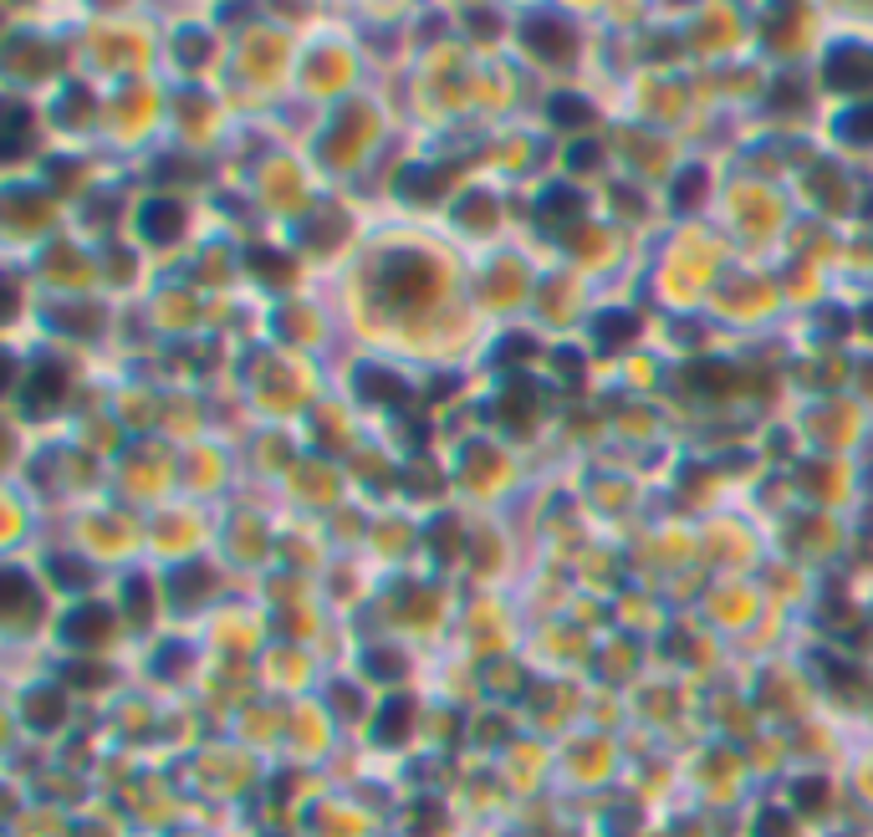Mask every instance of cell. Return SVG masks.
Masks as SVG:
<instances>
[{"instance_id": "6da1fadb", "label": "cell", "mask_w": 873, "mask_h": 837, "mask_svg": "<svg viewBox=\"0 0 873 837\" xmlns=\"http://www.w3.org/2000/svg\"><path fill=\"white\" fill-rule=\"evenodd\" d=\"M823 77L828 88H873V46H832Z\"/></svg>"}, {"instance_id": "7a4b0ae2", "label": "cell", "mask_w": 873, "mask_h": 837, "mask_svg": "<svg viewBox=\"0 0 873 837\" xmlns=\"http://www.w3.org/2000/svg\"><path fill=\"white\" fill-rule=\"evenodd\" d=\"M409 725H415V705L399 694V700H388V705L373 715V740H378V746H399L404 735H409Z\"/></svg>"}, {"instance_id": "3957f363", "label": "cell", "mask_w": 873, "mask_h": 837, "mask_svg": "<svg viewBox=\"0 0 873 837\" xmlns=\"http://www.w3.org/2000/svg\"><path fill=\"white\" fill-rule=\"evenodd\" d=\"M184 230V205L179 200H148L144 205V236L148 240H174Z\"/></svg>"}, {"instance_id": "277c9868", "label": "cell", "mask_w": 873, "mask_h": 837, "mask_svg": "<svg viewBox=\"0 0 873 837\" xmlns=\"http://www.w3.org/2000/svg\"><path fill=\"white\" fill-rule=\"evenodd\" d=\"M409 394L394 373H384V367H369V373H358V398H369V404H399V398Z\"/></svg>"}, {"instance_id": "5b68a950", "label": "cell", "mask_w": 873, "mask_h": 837, "mask_svg": "<svg viewBox=\"0 0 873 837\" xmlns=\"http://www.w3.org/2000/svg\"><path fill=\"white\" fill-rule=\"evenodd\" d=\"M828 796H832L828 777H802L797 792H792V812H797V817H817V807H823Z\"/></svg>"}, {"instance_id": "8992f818", "label": "cell", "mask_w": 873, "mask_h": 837, "mask_svg": "<svg viewBox=\"0 0 873 837\" xmlns=\"http://www.w3.org/2000/svg\"><path fill=\"white\" fill-rule=\"evenodd\" d=\"M61 388H67V378H61L57 363H42V373L31 378V404H57Z\"/></svg>"}, {"instance_id": "52a82bcc", "label": "cell", "mask_w": 873, "mask_h": 837, "mask_svg": "<svg viewBox=\"0 0 873 837\" xmlns=\"http://www.w3.org/2000/svg\"><path fill=\"white\" fill-rule=\"evenodd\" d=\"M363 669H369L373 679H399L409 664H404L394 648H369V654H363Z\"/></svg>"}, {"instance_id": "ba28073f", "label": "cell", "mask_w": 873, "mask_h": 837, "mask_svg": "<svg viewBox=\"0 0 873 837\" xmlns=\"http://www.w3.org/2000/svg\"><path fill=\"white\" fill-rule=\"evenodd\" d=\"M848 144H873V108H853L843 113V128H838Z\"/></svg>"}, {"instance_id": "9c48e42d", "label": "cell", "mask_w": 873, "mask_h": 837, "mask_svg": "<svg viewBox=\"0 0 873 837\" xmlns=\"http://www.w3.org/2000/svg\"><path fill=\"white\" fill-rule=\"evenodd\" d=\"M598 338H603V342H628V338H634V317H623V312H619V317H603V332H598Z\"/></svg>"}, {"instance_id": "30bf717a", "label": "cell", "mask_w": 873, "mask_h": 837, "mask_svg": "<svg viewBox=\"0 0 873 837\" xmlns=\"http://www.w3.org/2000/svg\"><path fill=\"white\" fill-rule=\"evenodd\" d=\"M107 633V618H72V638H88V644H98Z\"/></svg>"}, {"instance_id": "8fae6325", "label": "cell", "mask_w": 873, "mask_h": 837, "mask_svg": "<svg viewBox=\"0 0 873 837\" xmlns=\"http://www.w3.org/2000/svg\"><path fill=\"white\" fill-rule=\"evenodd\" d=\"M57 577H61V582H67V588H77V582H82V588H88V562H82V567H77V562L57 557Z\"/></svg>"}, {"instance_id": "7c38bea8", "label": "cell", "mask_w": 873, "mask_h": 837, "mask_svg": "<svg viewBox=\"0 0 873 837\" xmlns=\"http://www.w3.org/2000/svg\"><path fill=\"white\" fill-rule=\"evenodd\" d=\"M557 118H572V128H582V123H588V103H578V98H557Z\"/></svg>"}, {"instance_id": "4fadbf2b", "label": "cell", "mask_w": 873, "mask_h": 837, "mask_svg": "<svg viewBox=\"0 0 873 837\" xmlns=\"http://www.w3.org/2000/svg\"><path fill=\"white\" fill-rule=\"evenodd\" d=\"M828 837H859V833H828Z\"/></svg>"}]
</instances>
